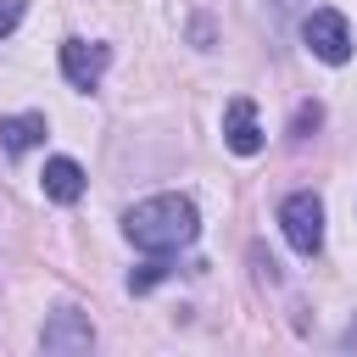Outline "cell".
Instances as JSON below:
<instances>
[{
	"label": "cell",
	"mask_w": 357,
	"mask_h": 357,
	"mask_svg": "<svg viewBox=\"0 0 357 357\" xmlns=\"http://www.w3.org/2000/svg\"><path fill=\"white\" fill-rule=\"evenodd\" d=\"M318 117H324L318 106H301V112H296V123H290V134H296V139H307V134L318 128Z\"/></svg>",
	"instance_id": "obj_11"
},
{
	"label": "cell",
	"mask_w": 357,
	"mask_h": 357,
	"mask_svg": "<svg viewBox=\"0 0 357 357\" xmlns=\"http://www.w3.org/2000/svg\"><path fill=\"white\" fill-rule=\"evenodd\" d=\"M156 279H167V262H145V268H139V273H128V290H134V296H139V290H151V284H156Z\"/></svg>",
	"instance_id": "obj_9"
},
{
	"label": "cell",
	"mask_w": 357,
	"mask_h": 357,
	"mask_svg": "<svg viewBox=\"0 0 357 357\" xmlns=\"http://www.w3.org/2000/svg\"><path fill=\"white\" fill-rule=\"evenodd\" d=\"M223 145H229L234 156H257V151H262V123H257V106H251L245 95H234V100L223 106Z\"/></svg>",
	"instance_id": "obj_6"
},
{
	"label": "cell",
	"mask_w": 357,
	"mask_h": 357,
	"mask_svg": "<svg viewBox=\"0 0 357 357\" xmlns=\"http://www.w3.org/2000/svg\"><path fill=\"white\" fill-rule=\"evenodd\" d=\"M106 61H112L106 45H89V39H67V45H61V78H67L73 89H95L100 73H106Z\"/></svg>",
	"instance_id": "obj_5"
},
{
	"label": "cell",
	"mask_w": 357,
	"mask_h": 357,
	"mask_svg": "<svg viewBox=\"0 0 357 357\" xmlns=\"http://www.w3.org/2000/svg\"><path fill=\"white\" fill-rule=\"evenodd\" d=\"M39 184H45V195H50V201L73 206V201L84 195V167H78L73 156H50V162H45V173H39Z\"/></svg>",
	"instance_id": "obj_7"
},
{
	"label": "cell",
	"mask_w": 357,
	"mask_h": 357,
	"mask_svg": "<svg viewBox=\"0 0 357 357\" xmlns=\"http://www.w3.org/2000/svg\"><path fill=\"white\" fill-rule=\"evenodd\" d=\"M45 139V112H17V117H0V151L6 156H22Z\"/></svg>",
	"instance_id": "obj_8"
},
{
	"label": "cell",
	"mask_w": 357,
	"mask_h": 357,
	"mask_svg": "<svg viewBox=\"0 0 357 357\" xmlns=\"http://www.w3.org/2000/svg\"><path fill=\"white\" fill-rule=\"evenodd\" d=\"M301 39H307V50H312L318 61H329V67H346V61H351V22H346L340 11H329V6L301 22Z\"/></svg>",
	"instance_id": "obj_3"
},
{
	"label": "cell",
	"mask_w": 357,
	"mask_h": 357,
	"mask_svg": "<svg viewBox=\"0 0 357 357\" xmlns=\"http://www.w3.org/2000/svg\"><path fill=\"white\" fill-rule=\"evenodd\" d=\"M39 346L50 357H73V351H89L95 346V329H89L84 312H50L45 329H39Z\"/></svg>",
	"instance_id": "obj_4"
},
{
	"label": "cell",
	"mask_w": 357,
	"mask_h": 357,
	"mask_svg": "<svg viewBox=\"0 0 357 357\" xmlns=\"http://www.w3.org/2000/svg\"><path fill=\"white\" fill-rule=\"evenodd\" d=\"M22 11H28V0H0V39L22 22Z\"/></svg>",
	"instance_id": "obj_10"
},
{
	"label": "cell",
	"mask_w": 357,
	"mask_h": 357,
	"mask_svg": "<svg viewBox=\"0 0 357 357\" xmlns=\"http://www.w3.org/2000/svg\"><path fill=\"white\" fill-rule=\"evenodd\" d=\"M279 229H284V240H290L301 257H318V251H324V201H318L312 190L284 195V201H279Z\"/></svg>",
	"instance_id": "obj_2"
},
{
	"label": "cell",
	"mask_w": 357,
	"mask_h": 357,
	"mask_svg": "<svg viewBox=\"0 0 357 357\" xmlns=\"http://www.w3.org/2000/svg\"><path fill=\"white\" fill-rule=\"evenodd\" d=\"M123 234L139 251L167 257V251H178V245H190L201 234V212H195L190 195H145V201H134L123 212Z\"/></svg>",
	"instance_id": "obj_1"
}]
</instances>
